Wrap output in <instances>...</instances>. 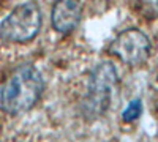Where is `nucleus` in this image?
<instances>
[{
	"label": "nucleus",
	"mask_w": 158,
	"mask_h": 142,
	"mask_svg": "<svg viewBox=\"0 0 158 142\" xmlns=\"http://www.w3.org/2000/svg\"><path fill=\"white\" fill-rule=\"evenodd\" d=\"M82 18V2L81 0H56L52 6L51 19L56 32L67 35L73 32Z\"/></svg>",
	"instance_id": "nucleus-5"
},
{
	"label": "nucleus",
	"mask_w": 158,
	"mask_h": 142,
	"mask_svg": "<svg viewBox=\"0 0 158 142\" xmlns=\"http://www.w3.org/2000/svg\"><path fill=\"white\" fill-rule=\"evenodd\" d=\"M141 114H142V101L139 98H135V99H131L127 108L122 111V120L125 123H131V122H135L141 117Z\"/></svg>",
	"instance_id": "nucleus-7"
},
{
	"label": "nucleus",
	"mask_w": 158,
	"mask_h": 142,
	"mask_svg": "<svg viewBox=\"0 0 158 142\" xmlns=\"http://www.w3.org/2000/svg\"><path fill=\"white\" fill-rule=\"evenodd\" d=\"M44 90L43 76L33 65L24 63L13 71L0 90V108L3 112L18 115L30 111Z\"/></svg>",
	"instance_id": "nucleus-1"
},
{
	"label": "nucleus",
	"mask_w": 158,
	"mask_h": 142,
	"mask_svg": "<svg viewBox=\"0 0 158 142\" xmlns=\"http://www.w3.org/2000/svg\"><path fill=\"white\" fill-rule=\"evenodd\" d=\"M41 10L35 2L18 5L0 22V38L8 43L32 41L41 29Z\"/></svg>",
	"instance_id": "nucleus-3"
},
{
	"label": "nucleus",
	"mask_w": 158,
	"mask_h": 142,
	"mask_svg": "<svg viewBox=\"0 0 158 142\" xmlns=\"http://www.w3.org/2000/svg\"><path fill=\"white\" fill-rule=\"evenodd\" d=\"M117 84V70L111 62H101L92 70L87 82V92L81 101V114L87 122L98 120L106 114Z\"/></svg>",
	"instance_id": "nucleus-2"
},
{
	"label": "nucleus",
	"mask_w": 158,
	"mask_h": 142,
	"mask_svg": "<svg viewBox=\"0 0 158 142\" xmlns=\"http://www.w3.org/2000/svg\"><path fill=\"white\" fill-rule=\"evenodd\" d=\"M152 51L149 36L139 29H127L118 33L111 46L109 52L115 55L120 62L131 67H138L146 63Z\"/></svg>",
	"instance_id": "nucleus-4"
},
{
	"label": "nucleus",
	"mask_w": 158,
	"mask_h": 142,
	"mask_svg": "<svg viewBox=\"0 0 158 142\" xmlns=\"http://www.w3.org/2000/svg\"><path fill=\"white\" fill-rule=\"evenodd\" d=\"M138 13L147 19L158 18V0H133Z\"/></svg>",
	"instance_id": "nucleus-6"
}]
</instances>
